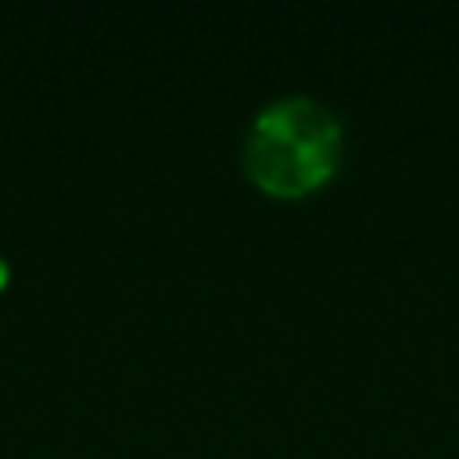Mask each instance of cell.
I'll use <instances>...</instances> for the list:
<instances>
[{"mask_svg": "<svg viewBox=\"0 0 459 459\" xmlns=\"http://www.w3.org/2000/svg\"><path fill=\"white\" fill-rule=\"evenodd\" d=\"M344 154L337 115L305 93H287L255 111L240 165L244 176L269 197L298 201L323 190Z\"/></svg>", "mask_w": 459, "mask_h": 459, "instance_id": "1", "label": "cell"}, {"mask_svg": "<svg viewBox=\"0 0 459 459\" xmlns=\"http://www.w3.org/2000/svg\"><path fill=\"white\" fill-rule=\"evenodd\" d=\"M4 283H7V265L0 262V287H4Z\"/></svg>", "mask_w": 459, "mask_h": 459, "instance_id": "2", "label": "cell"}]
</instances>
